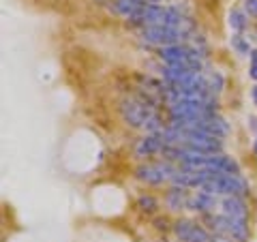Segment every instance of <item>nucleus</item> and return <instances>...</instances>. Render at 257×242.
Returning <instances> with one entry per match:
<instances>
[{"label":"nucleus","instance_id":"obj_1","mask_svg":"<svg viewBox=\"0 0 257 242\" xmlns=\"http://www.w3.org/2000/svg\"><path fill=\"white\" fill-rule=\"evenodd\" d=\"M120 114H122L124 123L133 129H146L148 133H161L165 125L161 123V116L157 114L155 105L146 99H133L128 96L120 103Z\"/></svg>","mask_w":257,"mask_h":242},{"label":"nucleus","instance_id":"obj_2","mask_svg":"<svg viewBox=\"0 0 257 242\" xmlns=\"http://www.w3.org/2000/svg\"><path fill=\"white\" fill-rule=\"evenodd\" d=\"M140 37H142V41H146L150 45H157L161 50V47L184 43V39H189V32L172 28V26H152V28H142Z\"/></svg>","mask_w":257,"mask_h":242},{"label":"nucleus","instance_id":"obj_3","mask_svg":"<svg viewBox=\"0 0 257 242\" xmlns=\"http://www.w3.org/2000/svg\"><path fill=\"white\" fill-rule=\"evenodd\" d=\"M174 174H176V167L167 159L157 161V163H144L135 169V178L146 184H155V187H159L163 182H172Z\"/></svg>","mask_w":257,"mask_h":242},{"label":"nucleus","instance_id":"obj_4","mask_svg":"<svg viewBox=\"0 0 257 242\" xmlns=\"http://www.w3.org/2000/svg\"><path fill=\"white\" fill-rule=\"evenodd\" d=\"M174 233L180 242H210L212 236L206 227H202L197 221L178 219L174 223Z\"/></svg>","mask_w":257,"mask_h":242},{"label":"nucleus","instance_id":"obj_5","mask_svg":"<svg viewBox=\"0 0 257 242\" xmlns=\"http://www.w3.org/2000/svg\"><path fill=\"white\" fill-rule=\"evenodd\" d=\"M165 140L161 137V133H146L142 137V140H138V144H135V157L138 159H148V157H155V155H163L165 150Z\"/></svg>","mask_w":257,"mask_h":242},{"label":"nucleus","instance_id":"obj_6","mask_svg":"<svg viewBox=\"0 0 257 242\" xmlns=\"http://www.w3.org/2000/svg\"><path fill=\"white\" fill-rule=\"evenodd\" d=\"M221 212L229 219H238V221H248V208L244 204L242 197H234L227 195L221 199Z\"/></svg>","mask_w":257,"mask_h":242},{"label":"nucleus","instance_id":"obj_7","mask_svg":"<svg viewBox=\"0 0 257 242\" xmlns=\"http://www.w3.org/2000/svg\"><path fill=\"white\" fill-rule=\"evenodd\" d=\"M216 206H219V199H216V195H214V193H210V191H204V189H199L195 195L191 197V204H189L191 210H195L199 214H210V212H214Z\"/></svg>","mask_w":257,"mask_h":242},{"label":"nucleus","instance_id":"obj_8","mask_svg":"<svg viewBox=\"0 0 257 242\" xmlns=\"http://www.w3.org/2000/svg\"><path fill=\"white\" fill-rule=\"evenodd\" d=\"M165 204H167L170 210H184V208H189V204H191V195H189V191L184 187L174 184V187L167 191V195H165Z\"/></svg>","mask_w":257,"mask_h":242},{"label":"nucleus","instance_id":"obj_9","mask_svg":"<svg viewBox=\"0 0 257 242\" xmlns=\"http://www.w3.org/2000/svg\"><path fill=\"white\" fill-rule=\"evenodd\" d=\"M248 15H246V11L244 9H231L229 11V26H231V30L236 32V35H242V32L246 30V26H248Z\"/></svg>","mask_w":257,"mask_h":242},{"label":"nucleus","instance_id":"obj_10","mask_svg":"<svg viewBox=\"0 0 257 242\" xmlns=\"http://www.w3.org/2000/svg\"><path fill=\"white\" fill-rule=\"evenodd\" d=\"M231 47H234L236 54H240V56H251V47H248V41L242 35L231 37Z\"/></svg>","mask_w":257,"mask_h":242},{"label":"nucleus","instance_id":"obj_11","mask_svg":"<svg viewBox=\"0 0 257 242\" xmlns=\"http://www.w3.org/2000/svg\"><path fill=\"white\" fill-rule=\"evenodd\" d=\"M138 206H140V210L142 212H146V214H152V212H157V208H159V201L152 197V195H142L138 199Z\"/></svg>","mask_w":257,"mask_h":242},{"label":"nucleus","instance_id":"obj_12","mask_svg":"<svg viewBox=\"0 0 257 242\" xmlns=\"http://www.w3.org/2000/svg\"><path fill=\"white\" fill-rule=\"evenodd\" d=\"M244 11H246V15L257 18V0H244Z\"/></svg>","mask_w":257,"mask_h":242},{"label":"nucleus","instance_id":"obj_13","mask_svg":"<svg viewBox=\"0 0 257 242\" xmlns=\"http://www.w3.org/2000/svg\"><path fill=\"white\" fill-rule=\"evenodd\" d=\"M248 58H251V77L257 82V50H253Z\"/></svg>","mask_w":257,"mask_h":242},{"label":"nucleus","instance_id":"obj_14","mask_svg":"<svg viewBox=\"0 0 257 242\" xmlns=\"http://www.w3.org/2000/svg\"><path fill=\"white\" fill-rule=\"evenodd\" d=\"M210 242H236V240H229V238H223V236H212Z\"/></svg>","mask_w":257,"mask_h":242},{"label":"nucleus","instance_id":"obj_15","mask_svg":"<svg viewBox=\"0 0 257 242\" xmlns=\"http://www.w3.org/2000/svg\"><path fill=\"white\" fill-rule=\"evenodd\" d=\"M251 96H253V103L257 105V86H253V90H251Z\"/></svg>","mask_w":257,"mask_h":242},{"label":"nucleus","instance_id":"obj_16","mask_svg":"<svg viewBox=\"0 0 257 242\" xmlns=\"http://www.w3.org/2000/svg\"><path fill=\"white\" fill-rule=\"evenodd\" d=\"M144 5H157V3H163V0H140Z\"/></svg>","mask_w":257,"mask_h":242},{"label":"nucleus","instance_id":"obj_17","mask_svg":"<svg viewBox=\"0 0 257 242\" xmlns=\"http://www.w3.org/2000/svg\"><path fill=\"white\" fill-rule=\"evenodd\" d=\"M253 152H255V157H257V137H255V144H253Z\"/></svg>","mask_w":257,"mask_h":242}]
</instances>
